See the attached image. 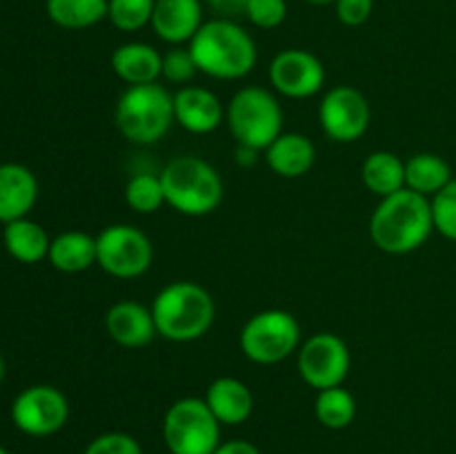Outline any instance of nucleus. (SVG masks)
<instances>
[{"label":"nucleus","mask_w":456,"mask_h":454,"mask_svg":"<svg viewBox=\"0 0 456 454\" xmlns=\"http://www.w3.org/2000/svg\"><path fill=\"white\" fill-rule=\"evenodd\" d=\"M435 231L432 203L428 196L403 187L396 194L386 196L370 218V236L381 252L410 254L426 245Z\"/></svg>","instance_id":"1"},{"label":"nucleus","mask_w":456,"mask_h":454,"mask_svg":"<svg viewBox=\"0 0 456 454\" xmlns=\"http://www.w3.org/2000/svg\"><path fill=\"white\" fill-rule=\"evenodd\" d=\"M200 74L216 80H239L256 65L254 38L234 20L214 18L203 22L187 47Z\"/></svg>","instance_id":"2"},{"label":"nucleus","mask_w":456,"mask_h":454,"mask_svg":"<svg viewBox=\"0 0 456 454\" xmlns=\"http://www.w3.org/2000/svg\"><path fill=\"white\" fill-rule=\"evenodd\" d=\"M156 332L174 343H191L209 332L216 316L212 294L191 280H176L160 289L151 303Z\"/></svg>","instance_id":"3"},{"label":"nucleus","mask_w":456,"mask_h":454,"mask_svg":"<svg viewBox=\"0 0 456 454\" xmlns=\"http://www.w3.org/2000/svg\"><path fill=\"white\" fill-rule=\"evenodd\" d=\"M114 123L134 145H154L176 123L174 93L159 83L127 87L116 101Z\"/></svg>","instance_id":"4"},{"label":"nucleus","mask_w":456,"mask_h":454,"mask_svg":"<svg viewBox=\"0 0 456 454\" xmlns=\"http://www.w3.org/2000/svg\"><path fill=\"white\" fill-rule=\"evenodd\" d=\"M165 203L185 216H208L223 200V178L199 156H176L159 174Z\"/></svg>","instance_id":"5"},{"label":"nucleus","mask_w":456,"mask_h":454,"mask_svg":"<svg viewBox=\"0 0 456 454\" xmlns=\"http://www.w3.org/2000/svg\"><path fill=\"white\" fill-rule=\"evenodd\" d=\"M225 120L239 145L265 151L283 134V109L274 93L263 87H243L232 96Z\"/></svg>","instance_id":"6"},{"label":"nucleus","mask_w":456,"mask_h":454,"mask_svg":"<svg viewBox=\"0 0 456 454\" xmlns=\"http://www.w3.org/2000/svg\"><path fill=\"white\" fill-rule=\"evenodd\" d=\"M163 439L169 454H214L221 443V423L205 399L185 396L165 412Z\"/></svg>","instance_id":"7"},{"label":"nucleus","mask_w":456,"mask_h":454,"mask_svg":"<svg viewBox=\"0 0 456 454\" xmlns=\"http://www.w3.org/2000/svg\"><path fill=\"white\" fill-rule=\"evenodd\" d=\"M239 345L252 363H281L301 345V325L285 310H263L243 325Z\"/></svg>","instance_id":"8"},{"label":"nucleus","mask_w":456,"mask_h":454,"mask_svg":"<svg viewBox=\"0 0 456 454\" xmlns=\"http://www.w3.org/2000/svg\"><path fill=\"white\" fill-rule=\"evenodd\" d=\"M98 245V261L105 274L114 279H136L142 276L151 267L154 261V247L147 239L145 231L134 225H116L105 227L96 236Z\"/></svg>","instance_id":"9"},{"label":"nucleus","mask_w":456,"mask_h":454,"mask_svg":"<svg viewBox=\"0 0 456 454\" xmlns=\"http://www.w3.org/2000/svg\"><path fill=\"white\" fill-rule=\"evenodd\" d=\"M297 363L303 381L321 392L343 385L350 372L352 356L341 336L332 332H321L303 343Z\"/></svg>","instance_id":"10"},{"label":"nucleus","mask_w":456,"mask_h":454,"mask_svg":"<svg viewBox=\"0 0 456 454\" xmlns=\"http://www.w3.org/2000/svg\"><path fill=\"white\" fill-rule=\"evenodd\" d=\"M69 401L53 385H29L13 399L12 421L27 436H52L65 427Z\"/></svg>","instance_id":"11"},{"label":"nucleus","mask_w":456,"mask_h":454,"mask_svg":"<svg viewBox=\"0 0 456 454\" xmlns=\"http://www.w3.org/2000/svg\"><path fill=\"white\" fill-rule=\"evenodd\" d=\"M319 120L330 141L354 142L368 132L372 109L368 98L359 89L350 85H337L321 98Z\"/></svg>","instance_id":"12"},{"label":"nucleus","mask_w":456,"mask_h":454,"mask_svg":"<svg viewBox=\"0 0 456 454\" xmlns=\"http://www.w3.org/2000/svg\"><path fill=\"white\" fill-rule=\"evenodd\" d=\"M270 80L279 93L288 98H310L325 83V67L305 49H285L270 62Z\"/></svg>","instance_id":"13"},{"label":"nucleus","mask_w":456,"mask_h":454,"mask_svg":"<svg viewBox=\"0 0 456 454\" xmlns=\"http://www.w3.org/2000/svg\"><path fill=\"white\" fill-rule=\"evenodd\" d=\"M174 116L191 134H209L225 120V107L214 92L185 85L174 93Z\"/></svg>","instance_id":"14"},{"label":"nucleus","mask_w":456,"mask_h":454,"mask_svg":"<svg viewBox=\"0 0 456 454\" xmlns=\"http://www.w3.org/2000/svg\"><path fill=\"white\" fill-rule=\"evenodd\" d=\"M150 25L165 43H190L203 27V4L200 0H156Z\"/></svg>","instance_id":"15"},{"label":"nucleus","mask_w":456,"mask_h":454,"mask_svg":"<svg viewBox=\"0 0 456 454\" xmlns=\"http://www.w3.org/2000/svg\"><path fill=\"white\" fill-rule=\"evenodd\" d=\"M105 328L111 341L123 347H142L159 334L151 307L136 301L114 303L105 314Z\"/></svg>","instance_id":"16"},{"label":"nucleus","mask_w":456,"mask_h":454,"mask_svg":"<svg viewBox=\"0 0 456 454\" xmlns=\"http://www.w3.org/2000/svg\"><path fill=\"white\" fill-rule=\"evenodd\" d=\"M38 200V181L34 172L20 163L0 165V223L27 218Z\"/></svg>","instance_id":"17"},{"label":"nucleus","mask_w":456,"mask_h":454,"mask_svg":"<svg viewBox=\"0 0 456 454\" xmlns=\"http://www.w3.org/2000/svg\"><path fill=\"white\" fill-rule=\"evenodd\" d=\"M205 403L221 426H240L252 417L254 396L240 378L221 377L208 385Z\"/></svg>","instance_id":"18"},{"label":"nucleus","mask_w":456,"mask_h":454,"mask_svg":"<svg viewBox=\"0 0 456 454\" xmlns=\"http://www.w3.org/2000/svg\"><path fill=\"white\" fill-rule=\"evenodd\" d=\"M111 69L129 87L151 85L163 76V53L147 43H125L111 53Z\"/></svg>","instance_id":"19"},{"label":"nucleus","mask_w":456,"mask_h":454,"mask_svg":"<svg viewBox=\"0 0 456 454\" xmlns=\"http://www.w3.org/2000/svg\"><path fill=\"white\" fill-rule=\"evenodd\" d=\"M265 160L281 178L305 176L316 160V147L305 134L283 132L265 150Z\"/></svg>","instance_id":"20"},{"label":"nucleus","mask_w":456,"mask_h":454,"mask_svg":"<svg viewBox=\"0 0 456 454\" xmlns=\"http://www.w3.org/2000/svg\"><path fill=\"white\" fill-rule=\"evenodd\" d=\"M47 261L65 274H78V272L89 270L98 261L96 236L76 230L62 231L56 239H52Z\"/></svg>","instance_id":"21"},{"label":"nucleus","mask_w":456,"mask_h":454,"mask_svg":"<svg viewBox=\"0 0 456 454\" xmlns=\"http://www.w3.org/2000/svg\"><path fill=\"white\" fill-rule=\"evenodd\" d=\"M3 243L9 256L16 258L18 263H25V265H34V263H40L49 256L52 239L43 230V225H38L36 221L18 218V221L4 225Z\"/></svg>","instance_id":"22"},{"label":"nucleus","mask_w":456,"mask_h":454,"mask_svg":"<svg viewBox=\"0 0 456 454\" xmlns=\"http://www.w3.org/2000/svg\"><path fill=\"white\" fill-rule=\"evenodd\" d=\"M361 178L372 194L386 199V196L396 194L405 187V160L386 150L372 151L363 160Z\"/></svg>","instance_id":"23"},{"label":"nucleus","mask_w":456,"mask_h":454,"mask_svg":"<svg viewBox=\"0 0 456 454\" xmlns=\"http://www.w3.org/2000/svg\"><path fill=\"white\" fill-rule=\"evenodd\" d=\"M452 169L436 154H414L405 160V187L421 196H435L450 185Z\"/></svg>","instance_id":"24"},{"label":"nucleus","mask_w":456,"mask_h":454,"mask_svg":"<svg viewBox=\"0 0 456 454\" xmlns=\"http://www.w3.org/2000/svg\"><path fill=\"white\" fill-rule=\"evenodd\" d=\"M110 0H47V16L62 29H87L107 16Z\"/></svg>","instance_id":"25"},{"label":"nucleus","mask_w":456,"mask_h":454,"mask_svg":"<svg viewBox=\"0 0 456 454\" xmlns=\"http://www.w3.org/2000/svg\"><path fill=\"white\" fill-rule=\"evenodd\" d=\"M314 414L319 423L328 430H343L356 417V401L350 390L343 385L321 390L314 401Z\"/></svg>","instance_id":"26"},{"label":"nucleus","mask_w":456,"mask_h":454,"mask_svg":"<svg viewBox=\"0 0 456 454\" xmlns=\"http://www.w3.org/2000/svg\"><path fill=\"white\" fill-rule=\"evenodd\" d=\"M125 203L136 214H154L165 203V190L160 176L154 174H136L125 185Z\"/></svg>","instance_id":"27"},{"label":"nucleus","mask_w":456,"mask_h":454,"mask_svg":"<svg viewBox=\"0 0 456 454\" xmlns=\"http://www.w3.org/2000/svg\"><path fill=\"white\" fill-rule=\"evenodd\" d=\"M156 0H110L107 18L120 31H138L151 22Z\"/></svg>","instance_id":"28"},{"label":"nucleus","mask_w":456,"mask_h":454,"mask_svg":"<svg viewBox=\"0 0 456 454\" xmlns=\"http://www.w3.org/2000/svg\"><path fill=\"white\" fill-rule=\"evenodd\" d=\"M430 203L435 230L456 243V181L445 185L439 194L432 196Z\"/></svg>","instance_id":"29"},{"label":"nucleus","mask_w":456,"mask_h":454,"mask_svg":"<svg viewBox=\"0 0 456 454\" xmlns=\"http://www.w3.org/2000/svg\"><path fill=\"white\" fill-rule=\"evenodd\" d=\"M196 71H199V67H196L190 49L174 47L167 53H163V78L169 83L185 87L194 78Z\"/></svg>","instance_id":"30"},{"label":"nucleus","mask_w":456,"mask_h":454,"mask_svg":"<svg viewBox=\"0 0 456 454\" xmlns=\"http://www.w3.org/2000/svg\"><path fill=\"white\" fill-rule=\"evenodd\" d=\"M248 20L261 29H276L288 18V3L285 0H249Z\"/></svg>","instance_id":"31"},{"label":"nucleus","mask_w":456,"mask_h":454,"mask_svg":"<svg viewBox=\"0 0 456 454\" xmlns=\"http://www.w3.org/2000/svg\"><path fill=\"white\" fill-rule=\"evenodd\" d=\"M83 454H142L141 443L125 432H105L89 441Z\"/></svg>","instance_id":"32"},{"label":"nucleus","mask_w":456,"mask_h":454,"mask_svg":"<svg viewBox=\"0 0 456 454\" xmlns=\"http://www.w3.org/2000/svg\"><path fill=\"white\" fill-rule=\"evenodd\" d=\"M337 16L343 25L359 27L372 16L374 0H337Z\"/></svg>","instance_id":"33"},{"label":"nucleus","mask_w":456,"mask_h":454,"mask_svg":"<svg viewBox=\"0 0 456 454\" xmlns=\"http://www.w3.org/2000/svg\"><path fill=\"white\" fill-rule=\"evenodd\" d=\"M208 4L218 13V18L232 20L236 16H245L249 0H208Z\"/></svg>","instance_id":"34"},{"label":"nucleus","mask_w":456,"mask_h":454,"mask_svg":"<svg viewBox=\"0 0 456 454\" xmlns=\"http://www.w3.org/2000/svg\"><path fill=\"white\" fill-rule=\"evenodd\" d=\"M214 454H261V450L254 443L243 439H232L225 443H218V448L214 450Z\"/></svg>","instance_id":"35"},{"label":"nucleus","mask_w":456,"mask_h":454,"mask_svg":"<svg viewBox=\"0 0 456 454\" xmlns=\"http://www.w3.org/2000/svg\"><path fill=\"white\" fill-rule=\"evenodd\" d=\"M258 151L252 150V147H245V145H239V150H236V158H239L240 165H254L258 158Z\"/></svg>","instance_id":"36"},{"label":"nucleus","mask_w":456,"mask_h":454,"mask_svg":"<svg viewBox=\"0 0 456 454\" xmlns=\"http://www.w3.org/2000/svg\"><path fill=\"white\" fill-rule=\"evenodd\" d=\"M4 372H7V368H4V359H3V354H0V383H3Z\"/></svg>","instance_id":"37"},{"label":"nucleus","mask_w":456,"mask_h":454,"mask_svg":"<svg viewBox=\"0 0 456 454\" xmlns=\"http://www.w3.org/2000/svg\"><path fill=\"white\" fill-rule=\"evenodd\" d=\"M310 4H330V3H337V0H305Z\"/></svg>","instance_id":"38"},{"label":"nucleus","mask_w":456,"mask_h":454,"mask_svg":"<svg viewBox=\"0 0 456 454\" xmlns=\"http://www.w3.org/2000/svg\"><path fill=\"white\" fill-rule=\"evenodd\" d=\"M0 454H9V452H7V450H4V448H3V445H0Z\"/></svg>","instance_id":"39"}]
</instances>
